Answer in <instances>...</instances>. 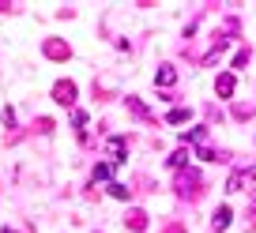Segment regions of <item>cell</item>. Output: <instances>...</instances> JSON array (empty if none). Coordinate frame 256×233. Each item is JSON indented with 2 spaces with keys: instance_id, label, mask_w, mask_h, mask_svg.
I'll return each mask as SVG.
<instances>
[{
  "instance_id": "ba28073f",
  "label": "cell",
  "mask_w": 256,
  "mask_h": 233,
  "mask_svg": "<svg viewBox=\"0 0 256 233\" xmlns=\"http://www.w3.org/2000/svg\"><path fill=\"white\" fill-rule=\"evenodd\" d=\"M128 109L136 113L140 121H151V113H147V105H144V102H140V98H128Z\"/></svg>"
},
{
  "instance_id": "8fae6325",
  "label": "cell",
  "mask_w": 256,
  "mask_h": 233,
  "mask_svg": "<svg viewBox=\"0 0 256 233\" xmlns=\"http://www.w3.org/2000/svg\"><path fill=\"white\" fill-rule=\"evenodd\" d=\"M166 121H170V124H184V121H188V109H174Z\"/></svg>"
},
{
  "instance_id": "9a60e30c",
  "label": "cell",
  "mask_w": 256,
  "mask_h": 233,
  "mask_svg": "<svg viewBox=\"0 0 256 233\" xmlns=\"http://www.w3.org/2000/svg\"><path fill=\"white\" fill-rule=\"evenodd\" d=\"M34 128H38V132H53V121H49V117H42V121H34Z\"/></svg>"
},
{
  "instance_id": "7a4b0ae2",
  "label": "cell",
  "mask_w": 256,
  "mask_h": 233,
  "mask_svg": "<svg viewBox=\"0 0 256 233\" xmlns=\"http://www.w3.org/2000/svg\"><path fill=\"white\" fill-rule=\"evenodd\" d=\"M42 49H46L49 60H68V56H72L68 41H60V38H46V41H42Z\"/></svg>"
},
{
  "instance_id": "5bb4252c",
  "label": "cell",
  "mask_w": 256,
  "mask_h": 233,
  "mask_svg": "<svg viewBox=\"0 0 256 233\" xmlns=\"http://www.w3.org/2000/svg\"><path fill=\"white\" fill-rule=\"evenodd\" d=\"M245 64H248V49H241V53L234 56V68H245Z\"/></svg>"
},
{
  "instance_id": "6da1fadb",
  "label": "cell",
  "mask_w": 256,
  "mask_h": 233,
  "mask_svg": "<svg viewBox=\"0 0 256 233\" xmlns=\"http://www.w3.org/2000/svg\"><path fill=\"white\" fill-rule=\"evenodd\" d=\"M177 196L181 200H200L204 196V188H200V173H177Z\"/></svg>"
},
{
  "instance_id": "e0dca14e",
  "label": "cell",
  "mask_w": 256,
  "mask_h": 233,
  "mask_svg": "<svg viewBox=\"0 0 256 233\" xmlns=\"http://www.w3.org/2000/svg\"><path fill=\"white\" fill-rule=\"evenodd\" d=\"M4 233H16V230H8V226H4Z\"/></svg>"
},
{
  "instance_id": "7c38bea8",
  "label": "cell",
  "mask_w": 256,
  "mask_h": 233,
  "mask_svg": "<svg viewBox=\"0 0 256 233\" xmlns=\"http://www.w3.org/2000/svg\"><path fill=\"white\" fill-rule=\"evenodd\" d=\"M188 158H192V154H188V151H177V154H174V158H170V166H174V169H181V166H184V162H188Z\"/></svg>"
},
{
  "instance_id": "2e32d148",
  "label": "cell",
  "mask_w": 256,
  "mask_h": 233,
  "mask_svg": "<svg viewBox=\"0 0 256 233\" xmlns=\"http://www.w3.org/2000/svg\"><path fill=\"white\" fill-rule=\"evenodd\" d=\"M162 233H184V226H181V222H170V226H166Z\"/></svg>"
},
{
  "instance_id": "52a82bcc",
  "label": "cell",
  "mask_w": 256,
  "mask_h": 233,
  "mask_svg": "<svg viewBox=\"0 0 256 233\" xmlns=\"http://www.w3.org/2000/svg\"><path fill=\"white\" fill-rule=\"evenodd\" d=\"M215 90H218L222 98H230V94H234V75L222 72V75H218V83H215Z\"/></svg>"
},
{
  "instance_id": "5b68a950",
  "label": "cell",
  "mask_w": 256,
  "mask_h": 233,
  "mask_svg": "<svg viewBox=\"0 0 256 233\" xmlns=\"http://www.w3.org/2000/svg\"><path fill=\"white\" fill-rule=\"evenodd\" d=\"M124 222H128V230H132V233H144L147 230V215H144V211H128Z\"/></svg>"
},
{
  "instance_id": "30bf717a",
  "label": "cell",
  "mask_w": 256,
  "mask_h": 233,
  "mask_svg": "<svg viewBox=\"0 0 256 233\" xmlns=\"http://www.w3.org/2000/svg\"><path fill=\"white\" fill-rule=\"evenodd\" d=\"M113 173V162H102V166H94V181H110Z\"/></svg>"
},
{
  "instance_id": "3957f363",
  "label": "cell",
  "mask_w": 256,
  "mask_h": 233,
  "mask_svg": "<svg viewBox=\"0 0 256 233\" xmlns=\"http://www.w3.org/2000/svg\"><path fill=\"white\" fill-rule=\"evenodd\" d=\"M76 94H80V90H76L72 79H60V83L53 87V98H56L60 105H76Z\"/></svg>"
},
{
  "instance_id": "9c48e42d",
  "label": "cell",
  "mask_w": 256,
  "mask_h": 233,
  "mask_svg": "<svg viewBox=\"0 0 256 233\" xmlns=\"http://www.w3.org/2000/svg\"><path fill=\"white\" fill-rule=\"evenodd\" d=\"M230 226V207H218L215 211V230H226Z\"/></svg>"
},
{
  "instance_id": "4fadbf2b",
  "label": "cell",
  "mask_w": 256,
  "mask_h": 233,
  "mask_svg": "<svg viewBox=\"0 0 256 233\" xmlns=\"http://www.w3.org/2000/svg\"><path fill=\"white\" fill-rule=\"evenodd\" d=\"M110 196H117V200H128V196H132V188H124V185H110Z\"/></svg>"
},
{
  "instance_id": "8992f818",
  "label": "cell",
  "mask_w": 256,
  "mask_h": 233,
  "mask_svg": "<svg viewBox=\"0 0 256 233\" xmlns=\"http://www.w3.org/2000/svg\"><path fill=\"white\" fill-rule=\"evenodd\" d=\"M154 83H158V87H174V83H177V72H174L170 64H162L158 72H154Z\"/></svg>"
},
{
  "instance_id": "277c9868",
  "label": "cell",
  "mask_w": 256,
  "mask_h": 233,
  "mask_svg": "<svg viewBox=\"0 0 256 233\" xmlns=\"http://www.w3.org/2000/svg\"><path fill=\"white\" fill-rule=\"evenodd\" d=\"M110 151H113V166H120V162L128 158V139L124 136H113L110 139Z\"/></svg>"
}]
</instances>
